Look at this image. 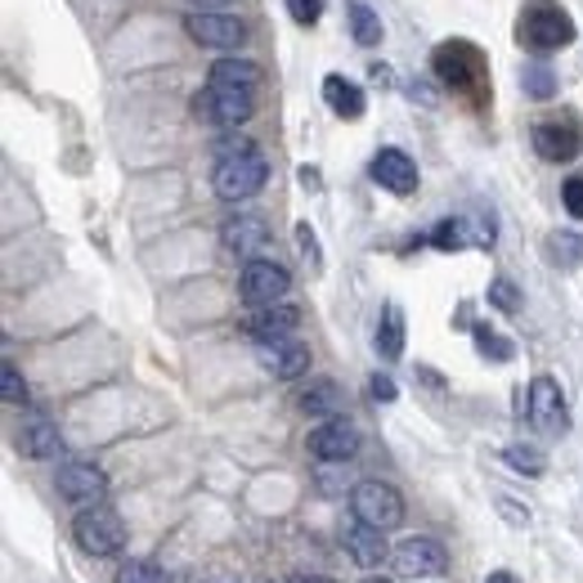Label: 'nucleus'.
<instances>
[{"label":"nucleus","instance_id":"nucleus-1","mask_svg":"<svg viewBox=\"0 0 583 583\" xmlns=\"http://www.w3.org/2000/svg\"><path fill=\"white\" fill-rule=\"evenodd\" d=\"M265 180H270V162H265L261 149L224 153V158H215V171H211V189H215V198H224V202H248V198H257V193L265 189Z\"/></svg>","mask_w":583,"mask_h":583},{"label":"nucleus","instance_id":"nucleus-2","mask_svg":"<svg viewBox=\"0 0 583 583\" xmlns=\"http://www.w3.org/2000/svg\"><path fill=\"white\" fill-rule=\"evenodd\" d=\"M72 539H77V547H81L86 556H117V552L127 547V525H122V516H117L112 507L90 503V507L77 512Z\"/></svg>","mask_w":583,"mask_h":583},{"label":"nucleus","instance_id":"nucleus-3","mask_svg":"<svg viewBox=\"0 0 583 583\" xmlns=\"http://www.w3.org/2000/svg\"><path fill=\"white\" fill-rule=\"evenodd\" d=\"M350 516H360L364 525L391 534V530L404 525V499L386 481H360L355 490H350Z\"/></svg>","mask_w":583,"mask_h":583},{"label":"nucleus","instance_id":"nucleus-4","mask_svg":"<svg viewBox=\"0 0 583 583\" xmlns=\"http://www.w3.org/2000/svg\"><path fill=\"white\" fill-rule=\"evenodd\" d=\"M521 41L534 50V54H552L561 46L574 41V19L561 10V6H547V0H539V6L525 10L521 19Z\"/></svg>","mask_w":583,"mask_h":583},{"label":"nucleus","instance_id":"nucleus-5","mask_svg":"<svg viewBox=\"0 0 583 583\" xmlns=\"http://www.w3.org/2000/svg\"><path fill=\"white\" fill-rule=\"evenodd\" d=\"M288 288H292V274H288L279 261H270V257L248 261V265H243V274H239V296H243L252 310L279 305V301L288 296Z\"/></svg>","mask_w":583,"mask_h":583},{"label":"nucleus","instance_id":"nucleus-6","mask_svg":"<svg viewBox=\"0 0 583 583\" xmlns=\"http://www.w3.org/2000/svg\"><path fill=\"white\" fill-rule=\"evenodd\" d=\"M184 32L207 50H239L248 41V23L224 10H193L184 14Z\"/></svg>","mask_w":583,"mask_h":583},{"label":"nucleus","instance_id":"nucleus-7","mask_svg":"<svg viewBox=\"0 0 583 583\" xmlns=\"http://www.w3.org/2000/svg\"><path fill=\"white\" fill-rule=\"evenodd\" d=\"M198 117H207L211 127H220V131H239L248 117H252V108H257V94H248V90H229V86H207L202 94H198Z\"/></svg>","mask_w":583,"mask_h":583},{"label":"nucleus","instance_id":"nucleus-8","mask_svg":"<svg viewBox=\"0 0 583 583\" xmlns=\"http://www.w3.org/2000/svg\"><path fill=\"white\" fill-rule=\"evenodd\" d=\"M310 453L319 458V462H332V466H345L350 458L360 453V426L350 422V418H323L314 431H310Z\"/></svg>","mask_w":583,"mask_h":583},{"label":"nucleus","instance_id":"nucleus-9","mask_svg":"<svg viewBox=\"0 0 583 583\" xmlns=\"http://www.w3.org/2000/svg\"><path fill=\"white\" fill-rule=\"evenodd\" d=\"M341 547H345V556L355 561L360 570H378V565H386L391 561V543H386V530H373V525H364L360 516H350L345 525H341Z\"/></svg>","mask_w":583,"mask_h":583},{"label":"nucleus","instance_id":"nucleus-10","mask_svg":"<svg viewBox=\"0 0 583 583\" xmlns=\"http://www.w3.org/2000/svg\"><path fill=\"white\" fill-rule=\"evenodd\" d=\"M530 422H534L543 435H565V431H570V413H565L561 382L547 378V373L530 382Z\"/></svg>","mask_w":583,"mask_h":583},{"label":"nucleus","instance_id":"nucleus-11","mask_svg":"<svg viewBox=\"0 0 583 583\" xmlns=\"http://www.w3.org/2000/svg\"><path fill=\"white\" fill-rule=\"evenodd\" d=\"M391 565L395 574L404 579H440L449 570V552L435 543V539H404L395 552H391Z\"/></svg>","mask_w":583,"mask_h":583},{"label":"nucleus","instance_id":"nucleus-12","mask_svg":"<svg viewBox=\"0 0 583 583\" xmlns=\"http://www.w3.org/2000/svg\"><path fill=\"white\" fill-rule=\"evenodd\" d=\"M257 360H261V369H265L270 378H279V382H296V378L310 373V345L296 341V336L265 341V345L257 350Z\"/></svg>","mask_w":583,"mask_h":583},{"label":"nucleus","instance_id":"nucleus-13","mask_svg":"<svg viewBox=\"0 0 583 583\" xmlns=\"http://www.w3.org/2000/svg\"><path fill=\"white\" fill-rule=\"evenodd\" d=\"M476 72H481V54L466 46V41H449L435 50V77L453 90H476Z\"/></svg>","mask_w":583,"mask_h":583},{"label":"nucleus","instance_id":"nucleus-14","mask_svg":"<svg viewBox=\"0 0 583 583\" xmlns=\"http://www.w3.org/2000/svg\"><path fill=\"white\" fill-rule=\"evenodd\" d=\"M220 243H224V252H233V257H243V261H257V252L270 243V224L261 220V215H229L224 224H220Z\"/></svg>","mask_w":583,"mask_h":583},{"label":"nucleus","instance_id":"nucleus-15","mask_svg":"<svg viewBox=\"0 0 583 583\" xmlns=\"http://www.w3.org/2000/svg\"><path fill=\"white\" fill-rule=\"evenodd\" d=\"M59 494L68 503H103V494H108L103 466H94V462H63L59 466Z\"/></svg>","mask_w":583,"mask_h":583},{"label":"nucleus","instance_id":"nucleus-16","mask_svg":"<svg viewBox=\"0 0 583 583\" xmlns=\"http://www.w3.org/2000/svg\"><path fill=\"white\" fill-rule=\"evenodd\" d=\"M369 175H373V180H378L386 193H395V198H409V193H418V162H413L404 149H382V153L373 158Z\"/></svg>","mask_w":583,"mask_h":583},{"label":"nucleus","instance_id":"nucleus-17","mask_svg":"<svg viewBox=\"0 0 583 583\" xmlns=\"http://www.w3.org/2000/svg\"><path fill=\"white\" fill-rule=\"evenodd\" d=\"M530 140H534V153H539L543 162H570V158H579V149H583V140H579V131H574L570 122H539V127L530 131Z\"/></svg>","mask_w":583,"mask_h":583},{"label":"nucleus","instance_id":"nucleus-18","mask_svg":"<svg viewBox=\"0 0 583 583\" xmlns=\"http://www.w3.org/2000/svg\"><path fill=\"white\" fill-rule=\"evenodd\" d=\"M296 323H301V310L288 305V301H279V305H265V310H257V314L248 319V336H252L257 345H265V341H283V336L296 332Z\"/></svg>","mask_w":583,"mask_h":583},{"label":"nucleus","instance_id":"nucleus-19","mask_svg":"<svg viewBox=\"0 0 583 583\" xmlns=\"http://www.w3.org/2000/svg\"><path fill=\"white\" fill-rule=\"evenodd\" d=\"M207 86H229V90H248V94H257V90H261V68H257L252 59L224 54V59H215V63H211Z\"/></svg>","mask_w":583,"mask_h":583},{"label":"nucleus","instance_id":"nucleus-20","mask_svg":"<svg viewBox=\"0 0 583 583\" xmlns=\"http://www.w3.org/2000/svg\"><path fill=\"white\" fill-rule=\"evenodd\" d=\"M14 444H19L23 458H59V453H63L59 426H54L50 418H28V422L19 426V435H14Z\"/></svg>","mask_w":583,"mask_h":583},{"label":"nucleus","instance_id":"nucleus-21","mask_svg":"<svg viewBox=\"0 0 583 583\" xmlns=\"http://www.w3.org/2000/svg\"><path fill=\"white\" fill-rule=\"evenodd\" d=\"M323 99H328V108H332L336 117H345V122H355V117H364V108H369L364 90L350 81V77H341V72L323 77Z\"/></svg>","mask_w":583,"mask_h":583},{"label":"nucleus","instance_id":"nucleus-22","mask_svg":"<svg viewBox=\"0 0 583 583\" xmlns=\"http://www.w3.org/2000/svg\"><path fill=\"white\" fill-rule=\"evenodd\" d=\"M373 345H378L382 360H400V355H404V314H400V305H386V310H382Z\"/></svg>","mask_w":583,"mask_h":583},{"label":"nucleus","instance_id":"nucleus-23","mask_svg":"<svg viewBox=\"0 0 583 583\" xmlns=\"http://www.w3.org/2000/svg\"><path fill=\"white\" fill-rule=\"evenodd\" d=\"M466 243H476V224H472V215L440 220L435 233H431V248H440V252H462Z\"/></svg>","mask_w":583,"mask_h":583},{"label":"nucleus","instance_id":"nucleus-24","mask_svg":"<svg viewBox=\"0 0 583 583\" xmlns=\"http://www.w3.org/2000/svg\"><path fill=\"white\" fill-rule=\"evenodd\" d=\"M296 404H301V413H310V418H336L341 391H336V382H310Z\"/></svg>","mask_w":583,"mask_h":583},{"label":"nucleus","instance_id":"nucleus-25","mask_svg":"<svg viewBox=\"0 0 583 583\" xmlns=\"http://www.w3.org/2000/svg\"><path fill=\"white\" fill-rule=\"evenodd\" d=\"M547 261L561 270L583 265V233H552L547 239Z\"/></svg>","mask_w":583,"mask_h":583},{"label":"nucleus","instance_id":"nucleus-26","mask_svg":"<svg viewBox=\"0 0 583 583\" xmlns=\"http://www.w3.org/2000/svg\"><path fill=\"white\" fill-rule=\"evenodd\" d=\"M350 32H355L360 46H382V19L373 14V6H364V0L350 6Z\"/></svg>","mask_w":583,"mask_h":583},{"label":"nucleus","instance_id":"nucleus-27","mask_svg":"<svg viewBox=\"0 0 583 583\" xmlns=\"http://www.w3.org/2000/svg\"><path fill=\"white\" fill-rule=\"evenodd\" d=\"M476 350H481V355L485 360H494V364H507L512 355H516V350H512V341L503 336V332H494V328H485V323H476Z\"/></svg>","mask_w":583,"mask_h":583},{"label":"nucleus","instance_id":"nucleus-28","mask_svg":"<svg viewBox=\"0 0 583 583\" xmlns=\"http://www.w3.org/2000/svg\"><path fill=\"white\" fill-rule=\"evenodd\" d=\"M521 86H525L530 99H552L556 94V77H552L547 63H525L521 68Z\"/></svg>","mask_w":583,"mask_h":583},{"label":"nucleus","instance_id":"nucleus-29","mask_svg":"<svg viewBox=\"0 0 583 583\" xmlns=\"http://www.w3.org/2000/svg\"><path fill=\"white\" fill-rule=\"evenodd\" d=\"M112 583H171V574L158 561H127Z\"/></svg>","mask_w":583,"mask_h":583},{"label":"nucleus","instance_id":"nucleus-30","mask_svg":"<svg viewBox=\"0 0 583 583\" xmlns=\"http://www.w3.org/2000/svg\"><path fill=\"white\" fill-rule=\"evenodd\" d=\"M507 466L512 472H525V476H543L547 472V462H543V453L539 449H525V444H507Z\"/></svg>","mask_w":583,"mask_h":583},{"label":"nucleus","instance_id":"nucleus-31","mask_svg":"<svg viewBox=\"0 0 583 583\" xmlns=\"http://www.w3.org/2000/svg\"><path fill=\"white\" fill-rule=\"evenodd\" d=\"M0 395H6V404L10 409H23L28 404V382H23V373L6 360V369H0Z\"/></svg>","mask_w":583,"mask_h":583},{"label":"nucleus","instance_id":"nucleus-32","mask_svg":"<svg viewBox=\"0 0 583 583\" xmlns=\"http://www.w3.org/2000/svg\"><path fill=\"white\" fill-rule=\"evenodd\" d=\"M490 305L503 310V314H512V310L521 305V288H516L512 279H494V283H490Z\"/></svg>","mask_w":583,"mask_h":583},{"label":"nucleus","instance_id":"nucleus-33","mask_svg":"<svg viewBox=\"0 0 583 583\" xmlns=\"http://www.w3.org/2000/svg\"><path fill=\"white\" fill-rule=\"evenodd\" d=\"M283 6H288V14H292L301 28H314L319 14H323V0H283Z\"/></svg>","mask_w":583,"mask_h":583},{"label":"nucleus","instance_id":"nucleus-34","mask_svg":"<svg viewBox=\"0 0 583 583\" xmlns=\"http://www.w3.org/2000/svg\"><path fill=\"white\" fill-rule=\"evenodd\" d=\"M561 202H565V211H570L574 220H583V175H570V180L561 184Z\"/></svg>","mask_w":583,"mask_h":583},{"label":"nucleus","instance_id":"nucleus-35","mask_svg":"<svg viewBox=\"0 0 583 583\" xmlns=\"http://www.w3.org/2000/svg\"><path fill=\"white\" fill-rule=\"evenodd\" d=\"M369 386H373V400H382V404H391V400L400 395V386H395L386 373H373V382H369Z\"/></svg>","mask_w":583,"mask_h":583},{"label":"nucleus","instance_id":"nucleus-36","mask_svg":"<svg viewBox=\"0 0 583 583\" xmlns=\"http://www.w3.org/2000/svg\"><path fill=\"white\" fill-rule=\"evenodd\" d=\"M296 243H301V252H305L310 261H319V248H314V229H310V224H296Z\"/></svg>","mask_w":583,"mask_h":583},{"label":"nucleus","instance_id":"nucleus-37","mask_svg":"<svg viewBox=\"0 0 583 583\" xmlns=\"http://www.w3.org/2000/svg\"><path fill=\"white\" fill-rule=\"evenodd\" d=\"M499 512H503V516H512L516 525H530V512H521V507H512L507 499H499Z\"/></svg>","mask_w":583,"mask_h":583},{"label":"nucleus","instance_id":"nucleus-38","mask_svg":"<svg viewBox=\"0 0 583 583\" xmlns=\"http://www.w3.org/2000/svg\"><path fill=\"white\" fill-rule=\"evenodd\" d=\"M189 6H193V10H229L233 0H189Z\"/></svg>","mask_w":583,"mask_h":583},{"label":"nucleus","instance_id":"nucleus-39","mask_svg":"<svg viewBox=\"0 0 583 583\" xmlns=\"http://www.w3.org/2000/svg\"><path fill=\"white\" fill-rule=\"evenodd\" d=\"M288 583H336V579H323V574H292Z\"/></svg>","mask_w":583,"mask_h":583},{"label":"nucleus","instance_id":"nucleus-40","mask_svg":"<svg viewBox=\"0 0 583 583\" xmlns=\"http://www.w3.org/2000/svg\"><path fill=\"white\" fill-rule=\"evenodd\" d=\"M485 583H521V579H516V574H512V570H494V574H490V579H485Z\"/></svg>","mask_w":583,"mask_h":583},{"label":"nucleus","instance_id":"nucleus-41","mask_svg":"<svg viewBox=\"0 0 583 583\" xmlns=\"http://www.w3.org/2000/svg\"><path fill=\"white\" fill-rule=\"evenodd\" d=\"M202 583H239V579H229V574H211V579H202Z\"/></svg>","mask_w":583,"mask_h":583},{"label":"nucleus","instance_id":"nucleus-42","mask_svg":"<svg viewBox=\"0 0 583 583\" xmlns=\"http://www.w3.org/2000/svg\"><path fill=\"white\" fill-rule=\"evenodd\" d=\"M360 583H391V579H382V574H364Z\"/></svg>","mask_w":583,"mask_h":583}]
</instances>
